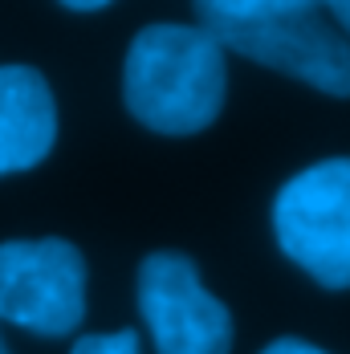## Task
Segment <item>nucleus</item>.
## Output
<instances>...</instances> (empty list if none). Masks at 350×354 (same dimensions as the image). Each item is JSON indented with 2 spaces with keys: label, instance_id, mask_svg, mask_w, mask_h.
<instances>
[{
  "label": "nucleus",
  "instance_id": "f257e3e1",
  "mask_svg": "<svg viewBox=\"0 0 350 354\" xmlns=\"http://www.w3.org/2000/svg\"><path fill=\"white\" fill-rule=\"evenodd\" d=\"M224 45L204 25H147L127 49L122 98L147 131H204L224 106Z\"/></svg>",
  "mask_w": 350,
  "mask_h": 354
},
{
  "label": "nucleus",
  "instance_id": "f03ea898",
  "mask_svg": "<svg viewBox=\"0 0 350 354\" xmlns=\"http://www.w3.org/2000/svg\"><path fill=\"white\" fill-rule=\"evenodd\" d=\"M200 25L224 49L350 98V45L310 0H204Z\"/></svg>",
  "mask_w": 350,
  "mask_h": 354
},
{
  "label": "nucleus",
  "instance_id": "7ed1b4c3",
  "mask_svg": "<svg viewBox=\"0 0 350 354\" xmlns=\"http://www.w3.org/2000/svg\"><path fill=\"white\" fill-rule=\"evenodd\" d=\"M281 252L326 289H350V159L297 171L273 204Z\"/></svg>",
  "mask_w": 350,
  "mask_h": 354
},
{
  "label": "nucleus",
  "instance_id": "20e7f679",
  "mask_svg": "<svg viewBox=\"0 0 350 354\" xmlns=\"http://www.w3.org/2000/svg\"><path fill=\"white\" fill-rule=\"evenodd\" d=\"M86 318V261L62 241H4L0 245V322L41 338H66Z\"/></svg>",
  "mask_w": 350,
  "mask_h": 354
},
{
  "label": "nucleus",
  "instance_id": "39448f33",
  "mask_svg": "<svg viewBox=\"0 0 350 354\" xmlns=\"http://www.w3.org/2000/svg\"><path fill=\"white\" fill-rule=\"evenodd\" d=\"M139 314L159 354H228L232 314L200 285L183 252H151L139 265Z\"/></svg>",
  "mask_w": 350,
  "mask_h": 354
},
{
  "label": "nucleus",
  "instance_id": "423d86ee",
  "mask_svg": "<svg viewBox=\"0 0 350 354\" xmlns=\"http://www.w3.org/2000/svg\"><path fill=\"white\" fill-rule=\"evenodd\" d=\"M57 139L53 90L33 66H0V176L37 167Z\"/></svg>",
  "mask_w": 350,
  "mask_h": 354
},
{
  "label": "nucleus",
  "instance_id": "0eeeda50",
  "mask_svg": "<svg viewBox=\"0 0 350 354\" xmlns=\"http://www.w3.org/2000/svg\"><path fill=\"white\" fill-rule=\"evenodd\" d=\"M70 354H142V351L135 330H118V334H86V338L73 342Z\"/></svg>",
  "mask_w": 350,
  "mask_h": 354
},
{
  "label": "nucleus",
  "instance_id": "6e6552de",
  "mask_svg": "<svg viewBox=\"0 0 350 354\" xmlns=\"http://www.w3.org/2000/svg\"><path fill=\"white\" fill-rule=\"evenodd\" d=\"M261 354H330L314 346V342H306V338H277V342H269Z\"/></svg>",
  "mask_w": 350,
  "mask_h": 354
},
{
  "label": "nucleus",
  "instance_id": "1a4fd4ad",
  "mask_svg": "<svg viewBox=\"0 0 350 354\" xmlns=\"http://www.w3.org/2000/svg\"><path fill=\"white\" fill-rule=\"evenodd\" d=\"M62 8H66V12H102L110 4H106V0H66Z\"/></svg>",
  "mask_w": 350,
  "mask_h": 354
},
{
  "label": "nucleus",
  "instance_id": "9d476101",
  "mask_svg": "<svg viewBox=\"0 0 350 354\" xmlns=\"http://www.w3.org/2000/svg\"><path fill=\"white\" fill-rule=\"evenodd\" d=\"M330 12L347 25V33H350V0H338V4H330Z\"/></svg>",
  "mask_w": 350,
  "mask_h": 354
},
{
  "label": "nucleus",
  "instance_id": "9b49d317",
  "mask_svg": "<svg viewBox=\"0 0 350 354\" xmlns=\"http://www.w3.org/2000/svg\"><path fill=\"white\" fill-rule=\"evenodd\" d=\"M0 354H8V351H4V342H0Z\"/></svg>",
  "mask_w": 350,
  "mask_h": 354
}]
</instances>
